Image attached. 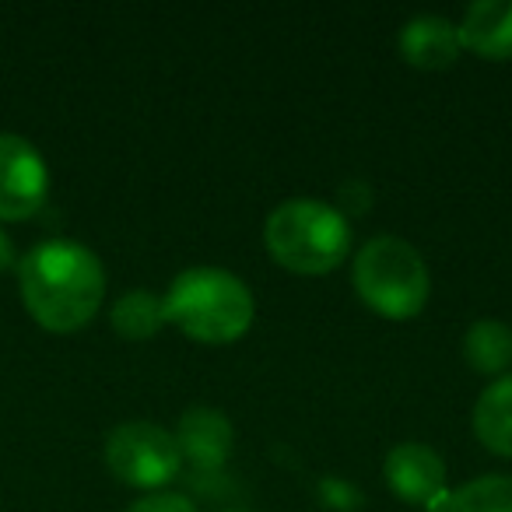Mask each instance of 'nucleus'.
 Returning a JSON list of instances; mask_svg holds the SVG:
<instances>
[{
  "instance_id": "obj_1",
  "label": "nucleus",
  "mask_w": 512,
  "mask_h": 512,
  "mask_svg": "<svg viewBox=\"0 0 512 512\" xmlns=\"http://www.w3.org/2000/svg\"><path fill=\"white\" fill-rule=\"evenodd\" d=\"M18 285L32 320L57 334H71L99 313L106 295V271L99 256L81 242L46 239L25 253Z\"/></svg>"
},
{
  "instance_id": "obj_2",
  "label": "nucleus",
  "mask_w": 512,
  "mask_h": 512,
  "mask_svg": "<svg viewBox=\"0 0 512 512\" xmlns=\"http://www.w3.org/2000/svg\"><path fill=\"white\" fill-rule=\"evenodd\" d=\"M165 316L200 344H232L253 327V295L221 267H193L172 281Z\"/></svg>"
},
{
  "instance_id": "obj_3",
  "label": "nucleus",
  "mask_w": 512,
  "mask_h": 512,
  "mask_svg": "<svg viewBox=\"0 0 512 512\" xmlns=\"http://www.w3.org/2000/svg\"><path fill=\"white\" fill-rule=\"evenodd\" d=\"M264 239L271 256L295 274H327L344 264L351 228L337 207L320 200H288L267 218Z\"/></svg>"
},
{
  "instance_id": "obj_4",
  "label": "nucleus",
  "mask_w": 512,
  "mask_h": 512,
  "mask_svg": "<svg viewBox=\"0 0 512 512\" xmlns=\"http://www.w3.org/2000/svg\"><path fill=\"white\" fill-rule=\"evenodd\" d=\"M355 288L365 306L386 320H411L428 302V267L404 239L379 235L355 256Z\"/></svg>"
},
{
  "instance_id": "obj_5",
  "label": "nucleus",
  "mask_w": 512,
  "mask_h": 512,
  "mask_svg": "<svg viewBox=\"0 0 512 512\" xmlns=\"http://www.w3.org/2000/svg\"><path fill=\"white\" fill-rule=\"evenodd\" d=\"M106 463L123 484L130 488H165L179 474V453L176 435L151 421H127L116 425L106 439Z\"/></svg>"
},
{
  "instance_id": "obj_6",
  "label": "nucleus",
  "mask_w": 512,
  "mask_h": 512,
  "mask_svg": "<svg viewBox=\"0 0 512 512\" xmlns=\"http://www.w3.org/2000/svg\"><path fill=\"white\" fill-rule=\"evenodd\" d=\"M50 172L36 148L18 134H0V218H32L46 204Z\"/></svg>"
},
{
  "instance_id": "obj_7",
  "label": "nucleus",
  "mask_w": 512,
  "mask_h": 512,
  "mask_svg": "<svg viewBox=\"0 0 512 512\" xmlns=\"http://www.w3.org/2000/svg\"><path fill=\"white\" fill-rule=\"evenodd\" d=\"M386 484L404 502L432 509L446 495V463L425 442H400L386 456Z\"/></svg>"
},
{
  "instance_id": "obj_8",
  "label": "nucleus",
  "mask_w": 512,
  "mask_h": 512,
  "mask_svg": "<svg viewBox=\"0 0 512 512\" xmlns=\"http://www.w3.org/2000/svg\"><path fill=\"white\" fill-rule=\"evenodd\" d=\"M232 421L214 407H190L179 421V453L197 470H218L232 453Z\"/></svg>"
},
{
  "instance_id": "obj_9",
  "label": "nucleus",
  "mask_w": 512,
  "mask_h": 512,
  "mask_svg": "<svg viewBox=\"0 0 512 512\" xmlns=\"http://www.w3.org/2000/svg\"><path fill=\"white\" fill-rule=\"evenodd\" d=\"M460 50V29L439 15L411 18L400 32V53L407 64L421 67V71H442V67L456 64Z\"/></svg>"
},
{
  "instance_id": "obj_10",
  "label": "nucleus",
  "mask_w": 512,
  "mask_h": 512,
  "mask_svg": "<svg viewBox=\"0 0 512 512\" xmlns=\"http://www.w3.org/2000/svg\"><path fill=\"white\" fill-rule=\"evenodd\" d=\"M460 43L477 57H512V0H477L460 22Z\"/></svg>"
},
{
  "instance_id": "obj_11",
  "label": "nucleus",
  "mask_w": 512,
  "mask_h": 512,
  "mask_svg": "<svg viewBox=\"0 0 512 512\" xmlns=\"http://www.w3.org/2000/svg\"><path fill=\"white\" fill-rule=\"evenodd\" d=\"M474 432L498 456H512V376L491 383L474 407Z\"/></svg>"
},
{
  "instance_id": "obj_12",
  "label": "nucleus",
  "mask_w": 512,
  "mask_h": 512,
  "mask_svg": "<svg viewBox=\"0 0 512 512\" xmlns=\"http://www.w3.org/2000/svg\"><path fill=\"white\" fill-rule=\"evenodd\" d=\"M463 358L474 372L498 376L512 365V330L498 320H477L463 337Z\"/></svg>"
},
{
  "instance_id": "obj_13",
  "label": "nucleus",
  "mask_w": 512,
  "mask_h": 512,
  "mask_svg": "<svg viewBox=\"0 0 512 512\" xmlns=\"http://www.w3.org/2000/svg\"><path fill=\"white\" fill-rule=\"evenodd\" d=\"M428 512H512V477L488 474L446 491Z\"/></svg>"
},
{
  "instance_id": "obj_14",
  "label": "nucleus",
  "mask_w": 512,
  "mask_h": 512,
  "mask_svg": "<svg viewBox=\"0 0 512 512\" xmlns=\"http://www.w3.org/2000/svg\"><path fill=\"white\" fill-rule=\"evenodd\" d=\"M169 323L165 316V299L151 292H127L113 306V327L127 341H148Z\"/></svg>"
},
{
  "instance_id": "obj_15",
  "label": "nucleus",
  "mask_w": 512,
  "mask_h": 512,
  "mask_svg": "<svg viewBox=\"0 0 512 512\" xmlns=\"http://www.w3.org/2000/svg\"><path fill=\"white\" fill-rule=\"evenodd\" d=\"M127 512H197V509H193V502L183 495H148L130 505Z\"/></svg>"
},
{
  "instance_id": "obj_16",
  "label": "nucleus",
  "mask_w": 512,
  "mask_h": 512,
  "mask_svg": "<svg viewBox=\"0 0 512 512\" xmlns=\"http://www.w3.org/2000/svg\"><path fill=\"white\" fill-rule=\"evenodd\" d=\"M15 264V246H11L8 232H0V271H8Z\"/></svg>"
},
{
  "instance_id": "obj_17",
  "label": "nucleus",
  "mask_w": 512,
  "mask_h": 512,
  "mask_svg": "<svg viewBox=\"0 0 512 512\" xmlns=\"http://www.w3.org/2000/svg\"><path fill=\"white\" fill-rule=\"evenodd\" d=\"M221 512H246V509H221Z\"/></svg>"
}]
</instances>
